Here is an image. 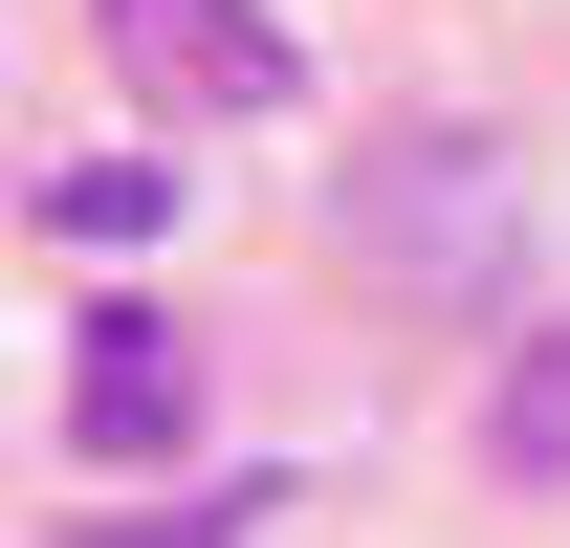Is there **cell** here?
<instances>
[{"label": "cell", "mask_w": 570, "mask_h": 548, "mask_svg": "<svg viewBox=\"0 0 570 548\" xmlns=\"http://www.w3.org/2000/svg\"><path fill=\"white\" fill-rule=\"evenodd\" d=\"M330 219H352V264L395 285V307H483V285L527 264V154L504 133H373L352 176H330Z\"/></svg>", "instance_id": "6da1fadb"}, {"label": "cell", "mask_w": 570, "mask_h": 548, "mask_svg": "<svg viewBox=\"0 0 570 548\" xmlns=\"http://www.w3.org/2000/svg\"><path fill=\"white\" fill-rule=\"evenodd\" d=\"M198 439V330L176 307H132V285H88V330H67V461H176Z\"/></svg>", "instance_id": "7a4b0ae2"}, {"label": "cell", "mask_w": 570, "mask_h": 548, "mask_svg": "<svg viewBox=\"0 0 570 548\" xmlns=\"http://www.w3.org/2000/svg\"><path fill=\"white\" fill-rule=\"evenodd\" d=\"M110 22V67L154 88V110H285L307 88V45H285L264 0H88Z\"/></svg>", "instance_id": "3957f363"}, {"label": "cell", "mask_w": 570, "mask_h": 548, "mask_svg": "<svg viewBox=\"0 0 570 548\" xmlns=\"http://www.w3.org/2000/svg\"><path fill=\"white\" fill-rule=\"evenodd\" d=\"M483 461H504V482H570V307L483 373Z\"/></svg>", "instance_id": "277c9868"}, {"label": "cell", "mask_w": 570, "mask_h": 548, "mask_svg": "<svg viewBox=\"0 0 570 548\" xmlns=\"http://www.w3.org/2000/svg\"><path fill=\"white\" fill-rule=\"evenodd\" d=\"M22 198H45V242H154V219H176V176H154V154H45Z\"/></svg>", "instance_id": "5b68a950"}, {"label": "cell", "mask_w": 570, "mask_h": 548, "mask_svg": "<svg viewBox=\"0 0 570 548\" xmlns=\"http://www.w3.org/2000/svg\"><path fill=\"white\" fill-rule=\"evenodd\" d=\"M285 482H198V505H132V527H67V548H264Z\"/></svg>", "instance_id": "8992f818"}]
</instances>
